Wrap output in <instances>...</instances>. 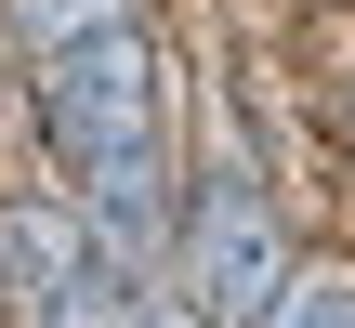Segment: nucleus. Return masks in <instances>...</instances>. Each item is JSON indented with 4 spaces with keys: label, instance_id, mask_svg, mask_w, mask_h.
Here are the masks:
<instances>
[{
    "label": "nucleus",
    "instance_id": "f03ea898",
    "mask_svg": "<svg viewBox=\"0 0 355 328\" xmlns=\"http://www.w3.org/2000/svg\"><path fill=\"white\" fill-rule=\"evenodd\" d=\"M277 289H290V276H277V210L250 197V171H211V184H198V302L224 328H263Z\"/></svg>",
    "mask_w": 355,
    "mask_h": 328
},
{
    "label": "nucleus",
    "instance_id": "39448f33",
    "mask_svg": "<svg viewBox=\"0 0 355 328\" xmlns=\"http://www.w3.org/2000/svg\"><path fill=\"white\" fill-rule=\"evenodd\" d=\"M132 328H198V316H171V302H145V316H132Z\"/></svg>",
    "mask_w": 355,
    "mask_h": 328
},
{
    "label": "nucleus",
    "instance_id": "7ed1b4c3",
    "mask_svg": "<svg viewBox=\"0 0 355 328\" xmlns=\"http://www.w3.org/2000/svg\"><path fill=\"white\" fill-rule=\"evenodd\" d=\"M92 26H132V0H13V39H26V53H66V39H92Z\"/></svg>",
    "mask_w": 355,
    "mask_h": 328
},
{
    "label": "nucleus",
    "instance_id": "f257e3e1",
    "mask_svg": "<svg viewBox=\"0 0 355 328\" xmlns=\"http://www.w3.org/2000/svg\"><path fill=\"white\" fill-rule=\"evenodd\" d=\"M40 131L53 158L92 184V224L119 263L158 250V210H171V145H158V53L145 26H92L66 53H40Z\"/></svg>",
    "mask_w": 355,
    "mask_h": 328
},
{
    "label": "nucleus",
    "instance_id": "20e7f679",
    "mask_svg": "<svg viewBox=\"0 0 355 328\" xmlns=\"http://www.w3.org/2000/svg\"><path fill=\"white\" fill-rule=\"evenodd\" d=\"M263 328H355V276H303V289H277Z\"/></svg>",
    "mask_w": 355,
    "mask_h": 328
}]
</instances>
